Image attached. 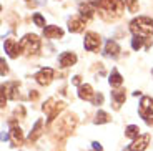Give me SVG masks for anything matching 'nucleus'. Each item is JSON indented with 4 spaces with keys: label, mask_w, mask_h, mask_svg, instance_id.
<instances>
[{
    "label": "nucleus",
    "mask_w": 153,
    "mask_h": 151,
    "mask_svg": "<svg viewBox=\"0 0 153 151\" xmlns=\"http://www.w3.org/2000/svg\"><path fill=\"white\" fill-rule=\"evenodd\" d=\"M97 5H98V8L102 10L100 13H102V17H103L105 20L118 19V17L122 15L123 8H125V4H123L122 0H98Z\"/></svg>",
    "instance_id": "f257e3e1"
},
{
    "label": "nucleus",
    "mask_w": 153,
    "mask_h": 151,
    "mask_svg": "<svg viewBox=\"0 0 153 151\" xmlns=\"http://www.w3.org/2000/svg\"><path fill=\"white\" fill-rule=\"evenodd\" d=\"M130 30L135 37H150L153 35V20L148 17H138L130 22Z\"/></svg>",
    "instance_id": "f03ea898"
},
{
    "label": "nucleus",
    "mask_w": 153,
    "mask_h": 151,
    "mask_svg": "<svg viewBox=\"0 0 153 151\" xmlns=\"http://www.w3.org/2000/svg\"><path fill=\"white\" fill-rule=\"evenodd\" d=\"M140 116L145 120L146 125H153V100L150 96H143L142 103H140Z\"/></svg>",
    "instance_id": "7ed1b4c3"
},
{
    "label": "nucleus",
    "mask_w": 153,
    "mask_h": 151,
    "mask_svg": "<svg viewBox=\"0 0 153 151\" xmlns=\"http://www.w3.org/2000/svg\"><path fill=\"white\" fill-rule=\"evenodd\" d=\"M20 45H22V48L25 50L28 55H32V53H37L38 48H40V38L35 33H27L22 40H20Z\"/></svg>",
    "instance_id": "20e7f679"
},
{
    "label": "nucleus",
    "mask_w": 153,
    "mask_h": 151,
    "mask_svg": "<svg viewBox=\"0 0 153 151\" xmlns=\"http://www.w3.org/2000/svg\"><path fill=\"white\" fill-rule=\"evenodd\" d=\"M63 108H65V103L63 101H55L53 98H50L48 101L43 105V111H45L47 116H48V121H53L55 116H57Z\"/></svg>",
    "instance_id": "39448f33"
},
{
    "label": "nucleus",
    "mask_w": 153,
    "mask_h": 151,
    "mask_svg": "<svg viewBox=\"0 0 153 151\" xmlns=\"http://www.w3.org/2000/svg\"><path fill=\"white\" fill-rule=\"evenodd\" d=\"M4 48H5V52H7V55H8L10 58H17V57L20 55L22 45H20L17 40H13V38H8V40H5Z\"/></svg>",
    "instance_id": "423d86ee"
},
{
    "label": "nucleus",
    "mask_w": 153,
    "mask_h": 151,
    "mask_svg": "<svg viewBox=\"0 0 153 151\" xmlns=\"http://www.w3.org/2000/svg\"><path fill=\"white\" fill-rule=\"evenodd\" d=\"M52 78H53V70H52V68H42V70H40L37 75H35L37 83H38V85H42V87H47V85H50Z\"/></svg>",
    "instance_id": "0eeeda50"
},
{
    "label": "nucleus",
    "mask_w": 153,
    "mask_h": 151,
    "mask_svg": "<svg viewBox=\"0 0 153 151\" xmlns=\"http://www.w3.org/2000/svg\"><path fill=\"white\" fill-rule=\"evenodd\" d=\"M83 45H85V48H87V50L93 52V50H97L100 47V37L97 33H93V32H88V33L85 35Z\"/></svg>",
    "instance_id": "6e6552de"
},
{
    "label": "nucleus",
    "mask_w": 153,
    "mask_h": 151,
    "mask_svg": "<svg viewBox=\"0 0 153 151\" xmlns=\"http://www.w3.org/2000/svg\"><path fill=\"white\" fill-rule=\"evenodd\" d=\"M150 143V135H142L130 144V151H145Z\"/></svg>",
    "instance_id": "1a4fd4ad"
},
{
    "label": "nucleus",
    "mask_w": 153,
    "mask_h": 151,
    "mask_svg": "<svg viewBox=\"0 0 153 151\" xmlns=\"http://www.w3.org/2000/svg\"><path fill=\"white\" fill-rule=\"evenodd\" d=\"M43 35L47 38H62L63 37V30L60 27H55V25H48L43 28Z\"/></svg>",
    "instance_id": "9d476101"
},
{
    "label": "nucleus",
    "mask_w": 153,
    "mask_h": 151,
    "mask_svg": "<svg viewBox=\"0 0 153 151\" xmlns=\"http://www.w3.org/2000/svg\"><path fill=\"white\" fill-rule=\"evenodd\" d=\"M85 27V19L83 17H73L68 20V30L70 32H82Z\"/></svg>",
    "instance_id": "9b49d317"
},
{
    "label": "nucleus",
    "mask_w": 153,
    "mask_h": 151,
    "mask_svg": "<svg viewBox=\"0 0 153 151\" xmlns=\"http://www.w3.org/2000/svg\"><path fill=\"white\" fill-rule=\"evenodd\" d=\"M17 88H19V83L17 81H12V83H7V85H4L2 87V91H4L5 95H7L8 98H12V100H15L17 96H19V93H17Z\"/></svg>",
    "instance_id": "f8f14e48"
},
{
    "label": "nucleus",
    "mask_w": 153,
    "mask_h": 151,
    "mask_svg": "<svg viewBox=\"0 0 153 151\" xmlns=\"http://www.w3.org/2000/svg\"><path fill=\"white\" fill-rule=\"evenodd\" d=\"M10 136H12V143L15 146H20L23 141V135H22V130L15 126V121H12V131H10Z\"/></svg>",
    "instance_id": "ddd939ff"
},
{
    "label": "nucleus",
    "mask_w": 153,
    "mask_h": 151,
    "mask_svg": "<svg viewBox=\"0 0 153 151\" xmlns=\"http://www.w3.org/2000/svg\"><path fill=\"white\" fill-rule=\"evenodd\" d=\"M58 61H60L62 67H70V65H75L76 55H75V53H72V52H65V53H62V55H60Z\"/></svg>",
    "instance_id": "4468645a"
},
{
    "label": "nucleus",
    "mask_w": 153,
    "mask_h": 151,
    "mask_svg": "<svg viewBox=\"0 0 153 151\" xmlns=\"http://www.w3.org/2000/svg\"><path fill=\"white\" fill-rule=\"evenodd\" d=\"M78 96H80L82 100H88V101H93V98H95L93 90H92L90 85H82L80 90H78Z\"/></svg>",
    "instance_id": "2eb2a0df"
},
{
    "label": "nucleus",
    "mask_w": 153,
    "mask_h": 151,
    "mask_svg": "<svg viewBox=\"0 0 153 151\" xmlns=\"http://www.w3.org/2000/svg\"><path fill=\"white\" fill-rule=\"evenodd\" d=\"M105 53H107L108 57H117L120 53V47L117 42H113V40H108L107 45H105Z\"/></svg>",
    "instance_id": "dca6fc26"
},
{
    "label": "nucleus",
    "mask_w": 153,
    "mask_h": 151,
    "mask_svg": "<svg viewBox=\"0 0 153 151\" xmlns=\"http://www.w3.org/2000/svg\"><path fill=\"white\" fill-rule=\"evenodd\" d=\"M93 13H95V8H93L90 4H80V15L83 17L85 20L92 19Z\"/></svg>",
    "instance_id": "f3484780"
},
{
    "label": "nucleus",
    "mask_w": 153,
    "mask_h": 151,
    "mask_svg": "<svg viewBox=\"0 0 153 151\" xmlns=\"http://www.w3.org/2000/svg\"><path fill=\"white\" fill-rule=\"evenodd\" d=\"M111 96H113V100H115V108H120V105H122L123 101H125V98H126V95H125V90H115V91H111Z\"/></svg>",
    "instance_id": "a211bd4d"
},
{
    "label": "nucleus",
    "mask_w": 153,
    "mask_h": 151,
    "mask_svg": "<svg viewBox=\"0 0 153 151\" xmlns=\"http://www.w3.org/2000/svg\"><path fill=\"white\" fill-rule=\"evenodd\" d=\"M125 136L126 138H130V140H137L138 136H140V128H138L137 125H130L128 128L125 130Z\"/></svg>",
    "instance_id": "6ab92c4d"
},
{
    "label": "nucleus",
    "mask_w": 153,
    "mask_h": 151,
    "mask_svg": "<svg viewBox=\"0 0 153 151\" xmlns=\"http://www.w3.org/2000/svg\"><path fill=\"white\" fill-rule=\"evenodd\" d=\"M42 126H43V120H38L37 123H35V126H33V130H32V133H30V141H35L38 136L42 135Z\"/></svg>",
    "instance_id": "aec40b11"
},
{
    "label": "nucleus",
    "mask_w": 153,
    "mask_h": 151,
    "mask_svg": "<svg viewBox=\"0 0 153 151\" xmlns=\"http://www.w3.org/2000/svg\"><path fill=\"white\" fill-rule=\"evenodd\" d=\"M122 83H123L122 75H120L117 70H113V73H111V76H110V85H111V87H120Z\"/></svg>",
    "instance_id": "412c9836"
},
{
    "label": "nucleus",
    "mask_w": 153,
    "mask_h": 151,
    "mask_svg": "<svg viewBox=\"0 0 153 151\" xmlns=\"http://www.w3.org/2000/svg\"><path fill=\"white\" fill-rule=\"evenodd\" d=\"M111 118H110V115L108 113H105V111H102L100 110L98 113H97V118H95V123H108Z\"/></svg>",
    "instance_id": "4be33fe9"
},
{
    "label": "nucleus",
    "mask_w": 153,
    "mask_h": 151,
    "mask_svg": "<svg viewBox=\"0 0 153 151\" xmlns=\"http://www.w3.org/2000/svg\"><path fill=\"white\" fill-rule=\"evenodd\" d=\"M131 47H133V50H140L143 47V38L142 37H135L133 40H131Z\"/></svg>",
    "instance_id": "5701e85b"
},
{
    "label": "nucleus",
    "mask_w": 153,
    "mask_h": 151,
    "mask_svg": "<svg viewBox=\"0 0 153 151\" xmlns=\"http://www.w3.org/2000/svg\"><path fill=\"white\" fill-rule=\"evenodd\" d=\"M33 22H35V25H38V27H45V19H43L40 13H35L33 15Z\"/></svg>",
    "instance_id": "b1692460"
},
{
    "label": "nucleus",
    "mask_w": 153,
    "mask_h": 151,
    "mask_svg": "<svg viewBox=\"0 0 153 151\" xmlns=\"http://www.w3.org/2000/svg\"><path fill=\"white\" fill-rule=\"evenodd\" d=\"M126 5H128L130 12H137L138 10V0H126Z\"/></svg>",
    "instance_id": "393cba45"
},
{
    "label": "nucleus",
    "mask_w": 153,
    "mask_h": 151,
    "mask_svg": "<svg viewBox=\"0 0 153 151\" xmlns=\"http://www.w3.org/2000/svg\"><path fill=\"white\" fill-rule=\"evenodd\" d=\"M93 103H95V105H102V103H103V95H102V93L95 95V98H93Z\"/></svg>",
    "instance_id": "a878e982"
},
{
    "label": "nucleus",
    "mask_w": 153,
    "mask_h": 151,
    "mask_svg": "<svg viewBox=\"0 0 153 151\" xmlns=\"http://www.w3.org/2000/svg\"><path fill=\"white\" fill-rule=\"evenodd\" d=\"M8 72V68H7V63H5V60H2V72H0V73H2V75H5V73H7Z\"/></svg>",
    "instance_id": "bb28decb"
},
{
    "label": "nucleus",
    "mask_w": 153,
    "mask_h": 151,
    "mask_svg": "<svg viewBox=\"0 0 153 151\" xmlns=\"http://www.w3.org/2000/svg\"><path fill=\"white\" fill-rule=\"evenodd\" d=\"M93 150H95V151H102V146H100V143H98V141H93Z\"/></svg>",
    "instance_id": "cd10ccee"
},
{
    "label": "nucleus",
    "mask_w": 153,
    "mask_h": 151,
    "mask_svg": "<svg viewBox=\"0 0 153 151\" xmlns=\"http://www.w3.org/2000/svg\"><path fill=\"white\" fill-rule=\"evenodd\" d=\"M30 98H32V100H37V98H38V93H37L35 90L30 91Z\"/></svg>",
    "instance_id": "c85d7f7f"
},
{
    "label": "nucleus",
    "mask_w": 153,
    "mask_h": 151,
    "mask_svg": "<svg viewBox=\"0 0 153 151\" xmlns=\"http://www.w3.org/2000/svg\"><path fill=\"white\" fill-rule=\"evenodd\" d=\"M73 83H75V85H80V76H73Z\"/></svg>",
    "instance_id": "c756f323"
},
{
    "label": "nucleus",
    "mask_w": 153,
    "mask_h": 151,
    "mask_svg": "<svg viewBox=\"0 0 153 151\" xmlns=\"http://www.w3.org/2000/svg\"><path fill=\"white\" fill-rule=\"evenodd\" d=\"M5 140H8V135H7V133H4V135H2V141H5Z\"/></svg>",
    "instance_id": "7c9ffc66"
}]
</instances>
